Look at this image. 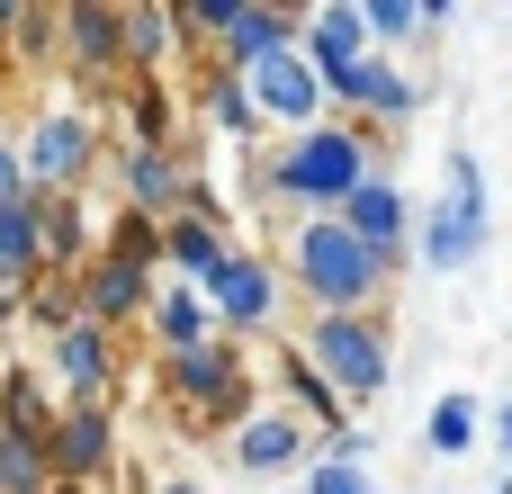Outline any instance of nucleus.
<instances>
[{"label":"nucleus","mask_w":512,"mask_h":494,"mask_svg":"<svg viewBox=\"0 0 512 494\" xmlns=\"http://www.w3.org/2000/svg\"><path fill=\"white\" fill-rule=\"evenodd\" d=\"M27 198H36V189H27ZM36 252H45V270H81V261L99 252L81 189H45V198H36Z\"/></svg>","instance_id":"nucleus-18"},{"label":"nucleus","mask_w":512,"mask_h":494,"mask_svg":"<svg viewBox=\"0 0 512 494\" xmlns=\"http://www.w3.org/2000/svg\"><path fill=\"white\" fill-rule=\"evenodd\" d=\"M0 198H27V171H18V144L0 135Z\"/></svg>","instance_id":"nucleus-30"},{"label":"nucleus","mask_w":512,"mask_h":494,"mask_svg":"<svg viewBox=\"0 0 512 494\" xmlns=\"http://www.w3.org/2000/svg\"><path fill=\"white\" fill-rule=\"evenodd\" d=\"M297 494H378L369 468H342V459H306L297 468Z\"/></svg>","instance_id":"nucleus-26"},{"label":"nucleus","mask_w":512,"mask_h":494,"mask_svg":"<svg viewBox=\"0 0 512 494\" xmlns=\"http://www.w3.org/2000/svg\"><path fill=\"white\" fill-rule=\"evenodd\" d=\"M144 324L162 351H189V342H216V315L198 306V288H153L144 297Z\"/></svg>","instance_id":"nucleus-19"},{"label":"nucleus","mask_w":512,"mask_h":494,"mask_svg":"<svg viewBox=\"0 0 512 494\" xmlns=\"http://www.w3.org/2000/svg\"><path fill=\"white\" fill-rule=\"evenodd\" d=\"M414 9H423V27H441V18H450L459 0H414Z\"/></svg>","instance_id":"nucleus-31"},{"label":"nucleus","mask_w":512,"mask_h":494,"mask_svg":"<svg viewBox=\"0 0 512 494\" xmlns=\"http://www.w3.org/2000/svg\"><path fill=\"white\" fill-rule=\"evenodd\" d=\"M153 494H198V486H189V477H171V486H153Z\"/></svg>","instance_id":"nucleus-33"},{"label":"nucleus","mask_w":512,"mask_h":494,"mask_svg":"<svg viewBox=\"0 0 512 494\" xmlns=\"http://www.w3.org/2000/svg\"><path fill=\"white\" fill-rule=\"evenodd\" d=\"M126 144H171V99H162V81H135V135Z\"/></svg>","instance_id":"nucleus-28"},{"label":"nucleus","mask_w":512,"mask_h":494,"mask_svg":"<svg viewBox=\"0 0 512 494\" xmlns=\"http://www.w3.org/2000/svg\"><path fill=\"white\" fill-rule=\"evenodd\" d=\"M18 171H27L36 198L45 189H90V171H99V117L90 108H45L27 126V144H18Z\"/></svg>","instance_id":"nucleus-7"},{"label":"nucleus","mask_w":512,"mask_h":494,"mask_svg":"<svg viewBox=\"0 0 512 494\" xmlns=\"http://www.w3.org/2000/svg\"><path fill=\"white\" fill-rule=\"evenodd\" d=\"M72 279H81L72 315H90V324H108V333H117V324H135V315H144V297H153V261H135V252H117V243H108V252H90Z\"/></svg>","instance_id":"nucleus-12"},{"label":"nucleus","mask_w":512,"mask_h":494,"mask_svg":"<svg viewBox=\"0 0 512 494\" xmlns=\"http://www.w3.org/2000/svg\"><path fill=\"white\" fill-rule=\"evenodd\" d=\"M225 441H234V468H243V477H288V468L315 459V432H306L288 405H243Z\"/></svg>","instance_id":"nucleus-13"},{"label":"nucleus","mask_w":512,"mask_h":494,"mask_svg":"<svg viewBox=\"0 0 512 494\" xmlns=\"http://www.w3.org/2000/svg\"><path fill=\"white\" fill-rule=\"evenodd\" d=\"M243 9H252V0H171L180 36H207V45H216V36H225V27H234Z\"/></svg>","instance_id":"nucleus-27"},{"label":"nucleus","mask_w":512,"mask_h":494,"mask_svg":"<svg viewBox=\"0 0 512 494\" xmlns=\"http://www.w3.org/2000/svg\"><path fill=\"white\" fill-rule=\"evenodd\" d=\"M360 171H378V162H369V126H360V117H315V126H288V135L270 144L261 189H270L279 207H297V216H333V198H342Z\"/></svg>","instance_id":"nucleus-2"},{"label":"nucleus","mask_w":512,"mask_h":494,"mask_svg":"<svg viewBox=\"0 0 512 494\" xmlns=\"http://www.w3.org/2000/svg\"><path fill=\"white\" fill-rule=\"evenodd\" d=\"M171 54H180L171 0H117V63H126V81H153Z\"/></svg>","instance_id":"nucleus-17"},{"label":"nucleus","mask_w":512,"mask_h":494,"mask_svg":"<svg viewBox=\"0 0 512 494\" xmlns=\"http://www.w3.org/2000/svg\"><path fill=\"white\" fill-rule=\"evenodd\" d=\"M333 225H342V234H360L369 252H396V261H405V234H414V198H405L387 171H360V180L333 198Z\"/></svg>","instance_id":"nucleus-15"},{"label":"nucleus","mask_w":512,"mask_h":494,"mask_svg":"<svg viewBox=\"0 0 512 494\" xmlns=\"http://www.w3.org/2000/svg\"><path fill=\"white\" fill-rule=\"evenodd\" d=\"M18 9H27V0H0V36H9V18H18Z\"/></svg>","instance_id":"nucleus-32"},{"label":"nucleus","mask_w":512,"mask_h":494,"mask_svg":"<svg viewBox=\"0 0 512 494\" xmlns=\"http://www.w3.org/2000/svg\"><path fill=\"white\" fill-rule=\"evenodd\" d=\"M27 72H54V0H27L18 18H9V36H0Z\"/></svg>","instance_id":"nucleus-24"},{"label":"nucleus","mask_w":512,"mask_h":494,"mask_svg":"<svg viewBox=\"0 0 512 494\" xmlns=\"http://www.w3.org/2000/svg\"><path fill=\"white\" fill-rule=\"evenodd\" d=\"M477 441H486V405L450 387V396L423 414V450H432V459H459V450H477Z\"/></svg>","instance_id":"nucleus-22"},{"label":"nucleus","mask_w":512,"mask_h":494,"mask_svg":"<svg viewBox=\"0 0 512 494\" xmlns=\"http://www.w3.org/2000/svg\"><path fill=\"white\" fill-rule=\"evenodd\" d=\"M315 459H342V468H369V459H378V432H360V423H333V432H315Z\"/></svg>","instance_id":"nucleus-29"},{"label":"nucleus","mask_w":512,"mask_h":494,"mask_svg":"<svg viewBox=\"0 0 512 494\" xmlns=\"http://www.w3.org/2000/svg\"><path fill=\"white\" fill-rule=\"evenodd\" d=\"M45 468H54V486H108L117 477V414L108 405H54V423H45Z\"/></svg>","instance_id":"nucleus-8"},{"label":"nucleus","mask_w":512,"mask_h":494,"mask_svg":"<svg viewBox=\"0 0 512 494\" xmlns=\"http://www.w3.org/2000/svg\"><path fill=\"white\" fill-rule=\"evenodd\" d=\"M54 63L81 81H126L117 63V0H54Z\"/></svg>","instance_id":"nucleus-14"},{"label":"nucleus","mask_w":512,"mask_h":494,"mask_svg":"<svg viewBox=\"0 0 512 494\" xmlns=\"http://www.w3.org/2000/svg\"><path fill=\"white\" fill-rule=\"evenodd\" d=\"M243 99H252L261 135H288V126H315V117H333V108H324V81H315V63H306L297 45H279V54L243 63Z\"/></svg>","instance_id":"nucleus-9"},{"label":"nucleus","mask_w":512,"mask_h":494,"mask_svg":"<svg viewBox=\"0 0 512 494\" xmlns=\"http://www.w3.org/2000/svg\"><path fill=\"white\" fill-rule=\"evenodd\" d=\"M162 396H171L189 423H234V414H243V396H252V369H243V351L216 333V342L162 351Z\"/></svg>","instance_id":"nucleus-6"},{"label":"nucleus","mask_w":512,"mask_h":494,"mask_svg":"<svg viewBox=\"0 0 512 494\" xmlns=\"http://www.w3.org/2000/svg\"><path fill=\"white\" fill-rule=\"evenodd\" d=\"M441 180H450V198H441L432 216H414L405 252L450 279V270H477V261H486V243H495V198H486V162H477L468 144L441 162Z\"/></svg>","instance_id":"nucleus-3"},{"label":"nucleus","mask_w":512,"mask_h":494,"mask_svg":"<svg viewBox=\"0 0 512 494\" xmlns=\"http://www.w3.org/2000/svg\"><path fill=\"white\" fill-rule=\"evenodd\" d=\"M297 360L360 414V405H378L387 378H396V333L378 324V306H369V315H306V351H297Z\"/></svg>","instance_id":"nucleus-4"},{"label":"nucleus","mask_w":512,"mask_h":494,"mask_svg":"<svg viewBox=\"0 0 512 494\" xmlns=\"http://www.w3.org/2000/svg\"><path fill=\"white\" fill-rule=\"evenodd\" d=\"M279 405H288V414H297L306 432H333V423H351V405H342V396H333V387H324V378H315V369H306L297 351L279 360Z\"/></svg>","instance_id":"nucleus-21"},{"label":"nucleus","mask_w":512,"mask_h":494,"mask_svg":"<svg viewBox=\"0 0 512 494\" xmlns=\"http://www.w3.org/2000/svg\"><path fill=\"white\" fill-rule=\"evenodd\" d=\"M45 378L72 405H108V387H117V333L90 324V315H63L54 342H45Z\"/></svg>","instance_id":"nucleus-10"},{"label":"nucleus","mask_w":512,"mask_h":494,"mask_svg":"<svg viewBox=\"0 0 512 494\" xmlns=\"http://www.w3.org/2000/svg\"><path fill=\"white\" fill-rule=\"evenodd\" d=\"M198 117H207L225 144H243V153H252V135H261V117H252V99H243V72H225V63L198 81Z\"/></svg>","instance_id":"nucleus-20"},{"label":"nucleus","mask_w":512,"mask_h":494,"mask_svg":"<svg viewBox=\"0 0 512 494\" xmlns=\"http://www.w3.org/2000/svg\"><path fill=\"white\" fill-rule=\"evenodd\" d=\"M189 180H198V162H189L180 144H117L126 216H180V207H189Z\"/></svg>","instance_id":"nucleus-11"},{"label":"nucleus","mask_w":512,"mask_h":494,"mask_svg":"<svg viewBox=\"0 0 512 494\" xmlns=\"http://www.w3.org/2000/svg\"><path fill=\"white\" fill-rule=\"evenodd\" d=\"M270 9H288V18H297V9H306V0H270Z\"/></svg>","instance_id":"nucleus-34"},{"label":"nucleus","mask_w":512,"mask_h":494,"mask_svg":"<svg viewBox=\"0 0 512 494\" xmlns=\"http://www.w3.org/2000/svg\"><path fill=\"white\" fill-rule=\"evenodd\" d=\"M360 27H369L378 54H396V45L423 36V9H414V0H360Z\"/></svg>","instance_id":"nucleus-25"},{"label":"nucleus","mask_w":512,"mask_h":494,"mask_svg":"<svg viewBox=\"0 0 512 494\" xmlns=\"http://www.w3.org/2000/svg\"><path fill=\"white\" fill-rule=\"evenodd\" d=\"M189 288H198V306L216 315V333H225V342H234V333H270V324H279V306H288L279 261H261V252H243V243H225Z\"/></svg>","instance_id":"nucleus-5"},{"label":"nucleus","mask_w":512,"mask_h":494,"mask_svg":"<svg viewBox=\"0 0 512 494\" xmlns=\"http://www.w3.org/2000/svg\"><path fill=\"white\" fill-rule=\"evenodd\" d=\"M396 252H369L360 234H342L333 216H288V279L315 315H369L396 288Z\"/></svg>","instance_id":"nucleus-1"},{"label":"nucleus","mask_w":512,"mask_h":494,"mask_svg":"<svg viewBox=\"0 0 512 494\" xmlns=\"http://www.w3.org/2000/svg\"><path fill=\"white\" fill-rule=\"evenodd\" d=\"M297 54L315 63V81H324V72H342V63H360V54H369L360 0H306V9H297Z\"/></svg>","instance_id":"nucleus-16"},{"label":"nucleus","mask_w":512,"mask_h":494,"mask_svg":"<svg viewBox=\"0 0 512 494\" xmlns=\"http://www.w3.org/2000/svg\"><path fill=\"white\" fill-rule=\"evenodd\" d=\"M0 270H18L27 288L45 279V252H36V198H0Z\"/></svg>","instance_id":"nucleus-23"}]
</instances>
